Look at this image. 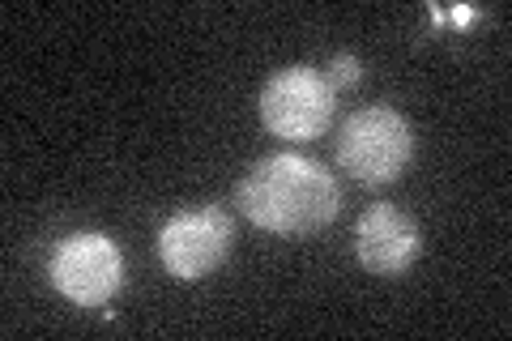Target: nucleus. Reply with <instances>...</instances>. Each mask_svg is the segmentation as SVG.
Instances as JSON below:
<instances>
[{"label":"nucleus","mask_w":512,"mask_h":341,"mask_svg":"<svg viewBox=\"0 0 512 341\" xmlns=\"http://www.w3.org/2000/svg\"><path fill=\"white\" fill-rule=\"evenodd\" d=\"M239 209L269 235H312L342 214V188L316 158L269 154L239 180Z\"/></svg>","instance_id":"obj_1"},{"label":"nucleus","mask_w":512,"mask_h":341,"mask_svg":"<svg viewBox=\"0 0 512 341\" xmlns=\"http://www.w3.org/2000/svg\"><path fill=\"white\" fill-rule=\"evenodd\" d=\"M414 158V128L397 107H363L338 133V162L367 188L402 180Z\"/></svg>","instance_id":"obj_2"},{"label":"nucleus","mask_w":512,"mask_h":341,"mask_svg":"<svg viewBox=\"0 0 512 341\" xmlns=\"http://www.w3.org/2000/svg\"><path fill=\"white\" fill-rule=\"evenodd\" d=\"M47 278L69 303L77 307H103L107 299L120 295L128 278L120 243L103 231H73L52 248Z\"/></svg>","instance_id":"obj_3"},{"label":"nucleus","mask_w":512,"mask_h":341,"mask_svg":"<svg viewBox=\"0 0 512 341\" xmlns=\"http://www.w3.org/2000/svg\"><path fill=\"white\" fill-rule=\"evenodd\" d=\"M261 124L282 141H316L325 137L338 111V90L325 81V73L308 69V64H291L278 69L261 86Z\"/></svg>","instance_id":"obj_4"},{"label":"nucleus","mask_w":512,"mask_h":341,"mask_svg":"<svg viewBox=\"0 0 512 341\" xmlns=\"http://www.w3.org/2000/svg\"><path fill=\"white\" fill-rule=\"evenodd\" d=\"M235 226L218 205L180 209L158 231V261L175 282H201L231 256Z\"/></svg>","instance_id":"obj_5"},{"label":"nucleus","mask_w":512,"mask_h":341,"mask_svg":"<svg viewBox=\"0 0 512 341\" xmlns=\"http://www.w3.org/2000/svg\"><path fill=\"white\" fill-rule=\"evenodd\" d=\"M355 256L376 278H402L423 256L419 222L397 205H367L355 222Z\"/></svg>","instance_id":"obj_6"},{"label":"nucleus","mask_w":512,"mask_h":341,"mask_svg":"<svg viewBox=\"0 0 512 341\" xmlns=\"http://www.w3.org/2000/svg\"><path fill=\"white\" fill-rule=\"evenodd\" d=\"M325 81H329L333 90H350V86H359V81H363V60H359V56H350V52H338V56L329 60Z\"/></svg>","instance_id":"obj_7"}]
</instances>
